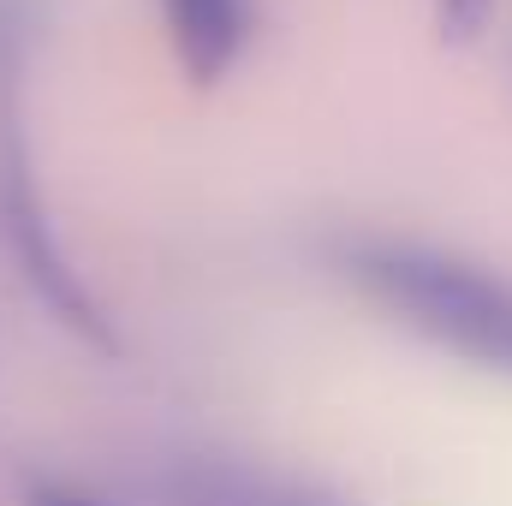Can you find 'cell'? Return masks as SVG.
Wrapping results in <instances>:
<instances>
[{
    "label": "cell",
    "instance_id": "obj_1",
    "mask_svg": "<svg viewBox=\"0 0 512 506\" xmlns=\"http://www.w3.org/2000/svg\"><path fill=\"white\" fill-rule=\"evenodd\" d=\"M48 0H0V245L30 298L90 352H120V328L84 268L72 262L42 173H36V137H30V72L42 48Z\"/></svg>",
    "mask_w": 512,
    "mask_h": 506
},
{
    "label": "cell",
    "instance_id": "obj_2",
    "mask_svg": "<svg viewBox=\"0 0 512 506\" xmlns=\"http://www.w3.org/2000/svg\"><path fill=\"white\" fill-rule=\"evenodd\" d=\"M334 262L376 310H387L417 340L477 370L512 376V274L477 256L441 251L423 239H387V233L346 239Z\"/></svg>",
    "mask_w": 512,
    "mask_h": 506
},
{
    "label": "cell",
    "instance_id": "obj_3",
    "mask_svg": "<svg viewBox=\"0 0 512 506\" xmlns=\"http://www.w3.org/2000/svg\"><path fill=\"white\" fill-rule=\"evenodd\" d=\"M137 506H364L328 477H304L286 465H262L245 453L173 447L131 471Z\"/></svg>",
    "mask_w": 512,
    "mask_h": 506
},
{
    "label": "cell",
    "instance_id": "obj_4",
    "mask_svg": "<svg viewBox=\"0 0 512 506\" xmlns=\"http://www.w3.org/2000/svg\"><path fill=\"white\" fill-rule=\"evenodd\" d=\"M161 30L185 84L215 90L239 72L256 36V0H161Z\"/></svg>",
    "mask_w": 512,
    "mask_h": 506
},
{
    "label": "cell",
    "instance_id": "obj_5",
    "mask_svg": "<svg viewBox=\"0 0 512 506\" xmlns=\"http://www.w3.org/2000/svg\"><path fill=\"white\" fill-rule=\"evenodd\" d=\"M489 12H495V0H435V24L447 42H477Z\"/></svg>",
    "mask_w": 512,
    "mask_h": 506
},
{
    "label": "cell",
    "instance_id": "obj_6",
    "mask_svg": "<svg viewBox=\"0 0 512 506\" xmlns=\"http://www.w3.org/2000/svg\"><path fill=\"white\" fill-rule=\"evenodd\" d=\"M24 506H108L96 495H84L78 483L66 477H48V471H24Z\"/></svg>",
    "mask_w": 512,
    "mask_h": 506
}]
</instances>
